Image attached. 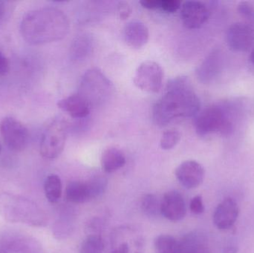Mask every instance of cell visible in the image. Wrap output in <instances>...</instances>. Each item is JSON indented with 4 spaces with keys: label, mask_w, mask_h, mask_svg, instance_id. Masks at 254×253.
I'll use <instances>...</instances> for the list:
<instances>
[{
    "label": "cell",
    "mask_w": 254,
    "mask_h": 253,
    "mask_svg": "<svg viewBox=\"0 0 254 253\" xmlns=\"http://www.w3.org/2000/svg\"><path fill=\"white\" fill-rule=\"evenodd\" d=\"M200 110V101L187 77H179L169 82L164 95L152 109L157 126L164 127L175 119L195 116Z\"/></svg>",
    "instance_id": "cell-1"
},
{
    "label": "cell",
    "mask_w": 254,
    "mask_h": 253,
    "mask_svg": "<svg viewBox=\"0 0 254 253\" xmlns=\"http://www.w3.org/2000/svg\"><path fill=\"white\" fill-rule=\"evenodd\" d=\"M68 30V17L55 7H43L29 12L24 16L20 25L24 40L34 46L62 40Z\"/></svg>",
    "instance_id": "cell-2"
},
{
    "label": "cell",
    "mask_w": 254,
    "mask_h": 253,
    "mask_svg": "<svg viewBox=\"0 0 254 253\" xmlns=\"http://www.w3.org/2000/svg\"><path fill=\"white\" fill-rule=\"evenodd\" d=\"M0 215L10 223L33 227H43L47 224V215L35 202L12 193L0 194Z\"/></svg>",
    "instance_id": "cell-3"
},
{
    "label": "cell",
    "mask_w": 254,
    "mask_h": 253,
    "mask_svg": "<svg viewBox=\"0 0 254 253\" xmlns=\"http://www.w3.org/2000/svg\"><path fill=\"white\" fill-rule=\"evenodd\" d=\"M113 89V83L101 70L91 68L82 77L78 95L84 98L92 107L107 101Z\"/></svg>",
    "instance_id": "cell-4"
},
{
    "label": "cell",
    "mask_w": 254,
    "mask_h": 253,
    "mask_svg": "<svg viewBox=\"0 0 254 253\" xmlns=\"http://www.w3.org/2000/svg\"><path fill=\"white\" fill-rule=\"evenodd\" d=\"M195 132L199 136L219 133L228 135L233 130V124L225 110L219 105H211L199 111L194 121Z\"/></svg>",
    "instance_id": "cell-5"
},
{
    "label": "cell",
    "mask_w": 254,
    "mask_h": 253,
    "mask_svg": "<svg viewBox=\"0 0 254 253\" xmlns=\"http://www.w3.org/2000/svg\"><path fill=\"white\" fill-rule=\"evenodd\" d=\"M67 138V124L57 119L48 126L42 137L40 154L46 159L59 157L64 151Z\"/></svg>",
    "instance_id": "cell-6"
},
{
    "label": "cell",
    "mask_w": 254,
    "mask_h": 253,
    "mask_svg": "<svg viewBox=\"0 0 254 253\" xmlns=\"http://www.w3.org/2000/svg\"><path fill=\"white\" fill-rule=\"evenodd\" d=\"M164 71L161 65L154 61L142 62L134 74V84L140 90L149 93H158L162 87Z\"/></svg>",
    "instance_id": "cell-7"
},
{
    "label": "cell",
    "mask_w": 254,
    "mask_h": 253,
    "mask_svg": "<svg viewBox=\"0 0 254 253\" xmlns=\"http://www.w3.org/2000/svg\"><path fill=\"white\" fill-rule=\"evenodd\" d=\"M0 133L4 144L12 151H22L28 144V129L13 117H7L1 120Z\"/></svg>",
    "instance_id": "cell-8"
},
{
    "label": "cell",
    "mask_w": 254,
    "mask_h": 253,
    "mask_svg": "<svg viewBox=\"0 0 254 253\" xmlns=\"http://www.w3.org/2000/svg\"><path fill=\"white\" fill-rule=\"evenodd\" d=\"M226 40L228 47L234 51H248L254 43V30L243 22L234 23L227 31Z\"/></svg>",
    "instance_id": "cell-9"
},
{
    "label": "cell",
    "mask_w": 254,
    "mask_h": 253,
    "mask_svg": "<svg viewBox=\"0 0 254 253\" xmlns=\"http://www.w3.org/2000/svg\"><path fill=\"white\" fill-rule=\"evenodd\" d=\"M209 16L210 10L203 1L189 0L181 6V18L184 25L188 28H199L207 22Z\"/></svg>",
    "instance_id": "cell-10"
},
{
    "label": "cell",
    "mask_w": 254,
    "mask_h": 253,
    "mask_svg": "<svg viewBox=\"0 0 254 253\" xmlns=\"http://www.w3.org/2000/svg\"><path fill=\"white\" fill-rule=\"evenodd\" d=\"M176 178L185 188L188 190L199 187L205 176V170L201 163L193 160L181 163L175 172Z\"/></svg>",
    "instance_id": "cell-11"
},
{
    "label": "cell",
    "mask_w": 254,
    "mask_h": 253,
    "mask_svg": "<svg viewBox=\"0 0 254 253\" xmlns=\"http://www.w3.org/2000/svg\"><path fill=\"white\" fill-rule=\"evenodd\" d=\"M239 215L238 203L232 198L227 197L216 206L213 215V222L218 230L225 231L234 227Z\"/></svg>",
    "instance_id": "cell-12"
},
{
    "label": "cell",
    "mask_w": 254,
    "mask_h": 253,
    "mask_svg": "<svg viewBox=\"0 0 254 253\" xmlns=\"http://www.w3.org/2000/svg\"><path fill=\"white\" fill-rule=\"evenodd\" d=\"M161 213L164 218L171 221H179L185 218L187 214L185 199L179 192L169 191L164 194L161 202Z\"/></svg>",
    "instance_id": "cell-13"
},
{
    "label": "cell",
    "mask_w": 254,
    "mask_h": 253,
    "mask_svg": "<svg viewBox=\"0 0 254 253\" xmlns=\"http://www.w3.org/2000/svg\"><path fill=\"white\" fill-rule=\"evenodd\" d=\"M149 33L146 25L140 21H131L125 25L124 37L127 44L132 49H138L146 44Z\"/></svg>",
    "instance_id": "cell-14"
},
{
    "label": "cell",
    "mask_w": 254,
    "mask_h": 253,
    "mask_svg": "<svg viewBox=\"0 0 254 253\" xmlns=\"http://www.w3.org/2000/svg\"><path fill=\"white\" fill-rule=\"evenodd\" d=\"M58 105L73 118H84L90 113V105L78 94L61 100Z\"/></svg>",
    "instance_id": "cell-15"
},
{
    "label": "cell",
    "mask_w": 254,
    "mask_h": 253,
    "mask_svg": "<svg viewBox=\"0 0 254 253\" xmlns=\"http://www.w3.org/2000/svg\"><path fill=\"white\" fill-rule=\"evenodd\" d=\"M94 49V40L92 36L87 34L77 36L71 46V56L76 61L87 59Z\"/></svg>",
    "instance_id": "cell-16"
},
{
    "label": "cell",
    "mask_w": 254,
    "mask_h": 253,
    "mask_svg": "<svg viewBox=\"0 0 254 253\" xmlns=\"http://www.w3.org/2000/svg\"><path fill=\"white\" fill-rule=\"evenodd\" d=\"M65 199L74 203H83L92 200L87 182L74 181L68 183L65 188Z\"/></svg>",
    "instance_id": "cell-17"
},
{
    "label": "cell",
    "mask_w": 254,
    "mask_h": 253,
    "mask_svg": "<svg viewBox=\"0 0 254 253\" xmlns=\"http://www.w3.org/2000/svg\"><path fill=\"white\" fill-rule=\"evenodd\" d=\"M126 164V157L122 150L110 147L103 152L101 165L106 172L112 173L122 169Z\"/></svg>",
    "instance_id": "cell-18"
},
{
    "label": "cell",
    "mask_w": 254,
    "mask_h": 253,
    "mask_svg": "<svg viewBox=\"0 0 254 253\" xmlns=\"http://www.w3.org/2000/svg\"><path fill=\"white\" fill-rule=\"evenodd\" d=\"M180 246L181 253H209L207 239L200 233L188 235Z\"/></svg>",
    "instance_id": "cell-19"
},
{
    "label": "cell",
    "mask_w": 254,
    "mask_h": 253,
    "mask_svg": "<svg viewBox=\"0 0 254 253\" xmlns=\"http://www.w3.org/2000/svg\"><path fill=\"white\" fill-rule=\"evenodd\" d=\"M219 59L218 53L213 52L211 54L209 55L208 57H207V59L198 67L197 74L201 81L207 83L214 78L219 68Z\"/></svg>",
    "instance_id": "cell-20"
},
{
    "label": "cell",
    "mask_w": 254,
    "mask_h": 253,
    "mask_svg": "<svg viewBox=\"0 0 254 253\" xmlns=\"http://www.w3.org/2000/svg\"><path fill=\"white\" fill-rule=\"evenodd\" d=\"M63 185L61 178L57 175H50L44 183V191L46 199L50 203L59 202L62 196Z\"/></svg>",
    "instance_id": "cell-21"
},
{
    "label": "cell",
    "mask_w": 254,
    "mask_h": 253,
    "mask_svg": "<svg viewBox=\"0 0 254 253\" xmlns=\"http://www.w3.org/2000/svg\"><path fill=\"white\" fill-rule=\"evenodd\" d=\"M156 253H181L180 243L170 235H160L154 242Z\"/></svg>",
    "instance_id": "cell-22"
},
{
    "label": "cell",
    "mask_w": 254,
    "mask_h": 253,
    "mask_svg": "<svg viewBox=\"0 0 254 253\" xmlns=\"http://www.w3.org/2000/svg\"><path fill=\"white\" fill-rule=\"evenodd\" d=\"M104 249L102 239L98 235L88 236L81 244L80 253H103Z\"/></svg>",
    "instance_id": "cell-23"
},
{
    "label": "cell",
    "mask_w": 254,
    "mask_h": 253,
    "mask_svg": "<svg viewBox=\"0 0 254 253\" xmlns=\"http://www.w3.org/2000/svg\"><path fill=\"white\" fill-rule=\"evenodd\" d=\"M141 209L145 215L149 217H155L161 212V203L158 202V198L152 194H146L141 199Z\"/></svg>",
    "instance_id": "cell-24"
},
{
    "label": "cell",
    "mask_w": 254,
    "mask_h": 253,
    "mask_svg": "<svg viewBox=\"0 0 254 253\" xmlns=\"http://www.w3.org/2000/svg\"><path fill=\"white\" fill-rule=\"evenodd\" d=\"M86 182L89 186L92 199L102 195L105 191L108 184L107 178L101 175L92 177Z\"/></svg>",
    "instance_id": "cell-25"
},
{
    "label": "cell",
    "mask_w": 254,
    "mask_h": 253,
    "mask_svg": "<svg viewBox=\"0 0 254 253\" xmlns=\"http://www.w3.org/2000/svg\"><path fill=\"white\" fill-rule=\"evenodd\" d=\"M181 140V134L178 130L171 129L166 131L162 135L160 141L161 149L164 150H170L174 148Z\"/></svg>",
    "instance_id": "cell-26"
},
{
    "label": "cell",
    "mask_w": 254,
    "mask_h": 253,
    "mask_svg": "<svg viewBox=\"0 0 254 253\" xmlns=\"http://www.w3.org/2000/svg\"><path fill=\"white\" fill-rule=\"evenodd\" d=\"M182 6L179 0H161L159 9L166 13H174L177 11Z\"/></svg>",
    "instance_id": "cell-27"
},
{
    "label": "cell",
    "mask_w": 254,
    "mask_h": 253,
    "mask_svg": "<svg viewBox=\"0 0 254 253\" xmlns=\"http://www.w3.org/2000/svg\"><path fill=\"white\" fill-rule=\"evenodd\" d=\"M190 209L195 215H201L204 212V205L201 196H196L192 198L190 203Z\"/></svg>",
    "instance_id": "cell-28"
},
{
    "label": "cell",
    "mask_w": 254,
    "mask_h": 253,
    "mask_svg": "<svg viewBox=\"0 0 254 253\" xmlns=\"http://www.w3.org/2000/svg\"><path fill=\"white\" fill-rule=\"evenodd\" d=\"M117 12L119 17L122 20H126L129 17L132 12V8L129 3L126 1H122L119 2L117 5Z\"/></svg>",
    "instance_id": "cell-29"
},
{
    "label": "cell",
    "mask_w": 254,
    "mask_h": 253,
    "mask_svg": "<svg viewBox=\"0 0 254 253\" xmlns=\"http://www.w3.org/2000/svg\"><path fill=\"white\" fill-rule=\"evenodd\" d=\"M238 11L244 17L249 18V19L254 17V7L248 1L240 3L238 5Z\"/></svg>",
    "instance_id": "cell-30"
},
{
    "label": "cell",
    "mask_w": 254,
    "mask_h": 253,
    "mask_svg": "<svg viewBox=\"0 0 254 253\" xmlns=\"http://www.w3.org/2000/svg\"><path fill=\"white\" fill-rule=\"evenodd\" d=\"M9 71V62L7 58L0 52V76L6 75Z\"/></svg>",
    "instance_id": "cell-31"
},
{
    "label": "cell",
    "mask_w": 254,
    "mask_h": 253,
    "mask_svg": "<svg viewBox=\"0 0 254 253\" xmlns=\"http://www.w3.org/2000/svg\"><path fill=\"white\" fill-rule=\"evenodd\" d=\"M161 0H142L140 4L146 9H159Z\"/></svg>",
    "instance_id": "cell-32"
},
{
    "label": "cell",
    "mask_w": 254,
    "mask_h": 253,
    "mask_svg": "<svg viewBox=\"0 0 254 253\" xmlns=\"http://www.w3.org/2000/svg\"><path fill=\"white\" fill-rule=\"evenodd\" d=\"M112 253H129V247L127 242L121 244Z\"/></svg>",
    "instance_id": "cell-33"
},
{
    "label": "cell",
    "mask_w": 254,
    "mask_h": 253,
    "mask_svg": "<svg viewBox=\"0 0 254 253\" xmlns=\"http://www.w3.org/2000/svg\"><path fill=\"white\" fill-rule=\"evenodd\" d=\"M4 13H5V6L3 1H0V25L2 23L4 19Z\"/></svg>",
    "instance_id": "cell-34"
},
{
    "label": "cell",
    "mask_w": 254,
    "mask_h": 253,
    "mask_svg": "<svg viewBox=\"0 0 254 253\" xmlns=\"http://www.w3.org/2000/svg\"><path fill=\"white\" fill-rule=\"evenodd\" d=\"M238 248L236 246H227L224 249V253H238Z\"/></svg>",
    "instance_id": "cell-35"
},
{
    "label": "cell",
    "mask_w": 254,
    "mask_h": 253,
    "mask_svg": "<svg viewBox=\"0 0 254 253\" xmlns=\"http://www.w3.org/2000/svg\"><path fill=\"white\" fill-rule=\"evenodd\" d=\"M251 59H252V62H253L254 65V48L253 51H252V54H251Z\"/></svg>",
    "instance_id": "cell-36"
},
{
    "label": "cell",
    "mask_w": 254,
    "mask_h": 253,
    "mask_svg": "<svg viewBox=\"0 0 254 253\" xmlns=\"http://www.w3.org/2000/svg\"><path fill=\"white\" fill-rule=\"evenodd\" d=\"M1 144H0V153H1Z\"/></svg>",
    "instance_id": "cell-37"
}]
</instances>
